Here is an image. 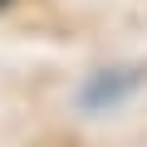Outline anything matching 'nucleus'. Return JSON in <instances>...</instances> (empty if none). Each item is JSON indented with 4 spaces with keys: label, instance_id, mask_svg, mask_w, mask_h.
I'll return each mask as SVG.
<instances>
[{
    "label": "nucleus",
    "instance_id": "1",
    "mask_svg": "<svg viewBox=\"0 0 147 147\" xmlns=\"http://www.w3.org/2000/svg\"><path fill=\"white\" fill-rule=\"evenodd\" d=\"M147 84V69L137 64V69H103L98 79H88L84 84V93H79V103L84 108H113V103H123V98H132L137 88Z\"/></svg>",
    "mask_w": 147,
    "mask_h": 147
},
{
    "label": "nucleus",
    "instance_id": "2",
    "mask_svg": "<svg viewBox=\"0 0 147 147\" xmlns=\"http://www.w3.org/2000/svg\"><path fill=\"white\" fill-rule=\"evenodd\" d=\"M0 5H10V0H0Z\"/></svg>",
    "mask_w": 147,
    "mask_h": 147
}]
</instances>
